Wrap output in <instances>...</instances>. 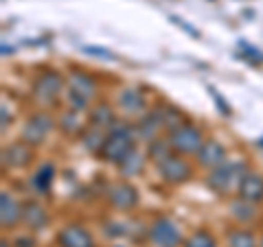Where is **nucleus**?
I'll return each mask as SVG.
<instances>
[{"label": "nucleus", "instance_id": "obj_1", "mask_svg": "<svg viewBox=\"0 0 263 247\" xmlns=\"http://www.w3.org/2000/svg\"><path fill=\"white\" fill-rule=\"evenodd\" d=\"M136 127H132L129 122H114L108 129L105 136L103 149H101V158L110 164H121L127 155L136 149Z\"/></svg>", "mask_w": 263, "mask_h": 247}, {"label": "nucleus", "instance_id": "obj_2", "mask_svg": "<svg viewBox=\"0 0 263 247\" xmlns=\"http://www.w3.org/2000/svg\"><path fill=\"white\" fill-rule=\"evenodd\" d=\"M248 173L246 169V162H224L219 164L217 169L211 171V175H206V186L211 188L215 195H228L239 188L241 177Z\"/></svg>", "mask_w": 263, "mask_h": 247}, {"label": "nucleus", "instance_id": "obj_3", "mask_svg": "<svg viewBox=\"0 0 263 247\" xmlns=\"http://www.w3.org/2000/svg\"><path fill=\"white\" fill-rule=\"evenodd\" d=\"M169 145L174 153L178 155H193L200 151V147L204 145V136H202V129H197L195 125H180L178 129L169 131Z\"/></svg>", "mask_w": 263, "mask_h": 247}, {"label": "nucleus", "instance_id": "obj_4", "mask_svg": "<svg viewBox=\"0 0 263 247\" xmlns=\"http://www.w3.org/2000/svg\"><path fill=\"white\" fill-rule=\"evenodd\" d=\"M64 86H66V81H64V77L60 75V72L46 70L33 81V96H35L37 103L51 105L62 96V92L66 90Z\"/></svg>", "mask_w": 263, "mask_h": 247}, {"label": "nucleus", "instance_id": "obj_5", "mask_svg": "<svg viewBox=\"0 0 263 247\" xmlns=\"http://www.w3.org/2000/svg\"><path fill=\"white\" fill-rule=\"evenodd\" d=\"M156 171H158V175L167 184H176V186L189 182L191 175H193V167L184 158H180L178 153H171L167 160L158 162L156 164Z\"/></svg>", "mask_w": 263, "mask_h": 247}, {"label": "nucleus", "instance_id": "obj_6", "mask_svg": "<svg viewBox=\"0 0 263 247\" xmlns=\"http://www.w3.org/2000/svg\"><path fill=\"white\" fill-rule=\"evenodd\" d=\"M53 118L48 116V114L44 112H37V114H31V116L27 118V122H24V127H22V140L24 142H29L31 147H37V145H42L46 136L51 134V129H53Z\"/></svg>", "mask_w": 263, "mask_h": 247}, {"label": "nucleus", "instance_id": "obj_7", "mask_svg": "<svg viewBox=\"0 0 263 247\" xmlns=\"http://www.w3.org/2000/svg\"><path fill=\"white\" fill-rule=\"evenodd\" d=\"M149 238L156 247H178L182 243V232H180V228L171 219L160 217L152 223Z\"/></svg>", "mask_w": 263, "mask_h": 247}, {"label": "nucleus", "instance_id": "obj_8", "mask_svg": "<svg viewBox=\"0 0 263 247\" xmlns=\"http://www.w3.org/2000/svg\"><path fill=\"white\" fill-rule=\"evenodd\" d=\"M136 136L138 140H145L147 145L152 142V140L158 138L162 131H164V122H162V114H160V108L156 105V108L149 112V114H145V116L136 122Z\"/></svg>", "mask_w": 263, "mask_h": 247}, {"label": "nucleus", "instance_id": "obj_9", "mask_svg": "<svg viewBox=\"0 0 263 247\" xmlns=\"http://www.w3.org/2000/svg\"><path fill=\"white\" fill-rule=\"evenodd\" d=\"M108 201L117 210H132L138 203V191L132 184H114L108 188Z\"/></svg>", "mask_w": 263, "mask_h": 247}, {"label": "nucleus", "instance_id": "obj_10", "mask_svg": "<svg viewBox=\"0 0 263 247\" xmlns=\"http://www.w3.org/2000/svg\"><path fill=\"white\" fill-rule=\"evenodd\" d=\"M195 155H197L195 158L197 164L204 169H211V171L226 162V149L217 142V140H204V145L200 147V151Z\"/></svg>", "mask_w": 263, "mask_h": 247}, {"label": "nucleus", "instance_id": "obj_11", "mask_svg": "<svg viewBox=\"0 0 263 247\" xmlns=\"http://www.w3.org/2000/svg\"><path fill=\"white\" fill-rule=\"evenodd\" d=\"M237 195L252 203L263 201V175L261 173H254V171L246 173L239 182V188H237Z\"/></svg>", "mask_w": 263, "mask_h": 247}, {"label": "nucleus", "instance_id": "obj_12", "mask_svg": "<svg viewBox=\"0 0 263 247\" xmlns=\"http://www.w3.org/2000/svg\"><path fill=\"white\" fill-rule=\"evenodd\" d=\"M57 241H60L62 247H95L92 234L84 225H66L57 234Z\"/></svg>", "mask_w": 263, "mask_h": 247}, {"label": "nucleus", "instance_id": "obj_13", "mask_svg": "<svg viewBox=\"0 0 263 247\" xmlns=\"http://www.w3.org/2000/svg\"><path fill=\"white\" fill-rule=\"evenodd\" d=\"M33 158V151H31V145L29 142H13L9 145L7 149H3V164L5 167H11V169H24Z\"/></svg>", "mask_w": 263, "mask_h": 247}, {"label": "nucleus", "instance_id": "obj_14", "mask_svg": "<svg viewBox=\"0 0 263 247\" xmlns=\"http://www.w3.org/2000/svg\"><path fill=\"white\" fill-rule=\"evenodd\" d=\"M119 108L125 112L127 116H138V114H145V110H147L145 94L138 88H125L119 94Z\"/></svg>", "mask_w": 263, "mask_h": 247}, {"label": "nucleus", "instance_id": "obj_15", "mask_svg": "<svg viewBox=\"0 0 263 247\" xmlns=\"http://www.w3.org/2000/svg\"><path fill=\"white\" fill-rule=\"evenodd\" d=\"M22 219V205L13 199L9 191L0 193V223L3 228H13Z\"/></svg>", "mask_w": 263, "mask_h": 247}, {"label": "nucleus", "instance_id": "obj_16", "mask_svg": "<svg viewBox=\"0 0 263 247\" xmlns=\"http://www.w3.org/2000/svg\"><path fill=\"white\" fill-rule=\"evenodd\" d=\"M22 221L31 230H44L46 223H48L46 208L42 203H37V201H27L22 205Z\"/></svg>", "mask_w": 263, "mask_h": 247}, {"label": "nucleus", "instance_id": "obj_17", "mask_svg": "<svg viewBox=\"0 0 263 247\" xmlns=\"http://www.w3.org/2000/svg\"><path fill=\"white\" fill-rule=\"evenodd\" d=\"M68 90H75L77 94L81 96H86L88 101L90 98H95L97 94V84H95V79L86 75V72H70V77H68Z\"/></svg>", "mask_w": 263, "mask_h": 247}, {"label": "nucleus", "instance_id": "obj_18", "mask_svg": "<svg viewBox=\"0 0 263 247\" xmlns=\"http://www.w3.org/2000/svg\"><path fill=\"white\" fill-rule=\"evenodd\" d=\"M53 179H55V167H53L51 162H46V164H42V167L35 171V175H33V179H31V184H33V188H35L37 195H46L48 191H51Z\"/></svg>", "mask_w": 263, "mask_h": 247}, {"label": "nucleus", "instance_id": "obj_19", "mask_svg": "<svg viewBox=\"0 0 263 247\" xmlns=\"http://www.w3.org/2000/svg\"><path fill=\"white\" fill-rule=\"evenodd\" d=\"M114 122H117V116H114V110L110 108L108 103H101L90 112V125L92 127H99V129H110Z\"/></svg>", "mask_w": 263, "mask_h": 247}, {"label": "nucleus", "instance_id": "obj_20", "mask_svg": "<svg viewBox=\"0 0 263 247\" xmlns=\"http://www.w3.org/2000/svg\"><path fill=\"white\" fill-rule=\"evenodd\" d=\"M119 169H121V175L123 177H136V175H141L143 169H145V155L138 153L134 149L125 160L119 164Z\"/></svg>", "mask_w": 263, "mask_h": 247}, {"label": "nucleus", "instance_id": "obj_21", "mask_svg": "<svg viewBox=\"0 0 263 247\" xmlns=\"http://www.w3.org/2000/svg\"><path fill=\"white\" fill-rule=\"evenodd\" d=\"M105 136H108V134H103V129L90 125L84 131V134H81V145H84L90 153H101L103 142H105Z\"/></svg>", "mask_w": 263, "mask_h": 247}, {"label": "nucleus", "instance_id": "obj_22", "mask_svg": "<svg viewBox=\"0 0 263 247\" xmlns=\"http://www.w3.org/2000/svg\"><path fill=\"white\" fill-rule=\"evenodd\" d=\"M230 215H233L237 221H241V223H248V221H252L257 217V203L246 201L239 197V201L230 203Z\"/></svg>", "mask_w": 263, "mask_h": 247}, {"label": "nucleus", "instance_id": "obj_23", "mask_svg": "<svg viewBox=\"0 0 263 247\" xmlns=\"http://www.w3.org/2000/svg\"><path fill=\"white\" fill-rule=\"evenodd\" d=\"M171 145H169V140H160V138H156L152 140L149 145H147V155H149V160L154 164H158L162 160H167L169 155H171Z\"/></svg>", "mask_w": 263, "mask_h": 247}, {"label": "nucleus", "instance_id": "obj_24", "mask_svg": "<svg viewBox=\"0 0 263 247\" xmlns=\"http://www.w3.org/2000/svg\"><path fill=\"white\" fill-rule=\"evenodd\" d=\"M184 247H217V241L209 230H195L191 236L184 238Z\"/></svg>", "mask_w": 263, "mask_h": 247}, {"label": "nucleus", "instance_id": "obj_25", "mask_svg": "<svg viewBox=\"0 0 263 247\" xmlns=\"http://www.w3.org/2000/svg\"><path fill=\"white\" fill-rule=\"evenodd\" d=\"M228 247H259L257 238L252 232H246V230H235V232L228 234Z\"/></svg>", "mask_w": 263, "mask_h": 247}, {"label": "nucleus", "instance_id": "obj_26", "mask_svg": "<svg viewBox=\"0 0 263 247\" xmlns=\"http://www.w3.org/2000/svg\"><path fill=\"white\" fill-rule=\"evenodd\" d=\"M60 127L64 134H68V136H75L81 131V120H79V112H66L64 116L60 118Z\"/></svg>", "mask_w": 263, "mask_h": 247}, {"label": "nucleus", "instance_id": "obj_27", "mask_svg": "<svg viewBox=\"0 0 263 247\" xmlns=\"http://www.w3.org/2000/svg\"><path fill=\"white\" fill-rule=\"evenodd\" d=\"M66 92H68V103H70V110L72 112H86L88 110V98L86 96H81V94H77L75 90H68L66 88Z\"/></svg>", "mask_w": 263, "mask_h": 247}, {"label": "nucleus", "instance_id": "obj_28", "mask_svg": "<svg viewBox=\"0 0 263 247\" xmlns=\"http://www.w3.org/2000/svg\"><path fill=\"white\" fill-rule=\"evenodd\" d=\"M84 53L92 55V57H101V59H105V61H114V55L110 51H105V48H101V46H84Z\"/></svg>", "mask_w": 263, "mask_h": 247}, {"label": "nucleus", "instance_id": "obj_29", "mask_svg": "<svg viewBox=\"0 0 263 247\" xmlns=\"http://www.w3.org/2000/svg\"><path fill=\"white\" fill-rule=\"evenodd\" d=\"M209 92H211V96H213V98H215V103H217V110H219L221 114H224V116H230V114H233V112H230L228 103L224 101V96H219V94L215 92V88H211V86H209Z\"/></svg>", "mask_w": 263, "mask_h": 247}, {"label": "nucleus", "instance_id": "obj_30", "mask_svg": "<svg viewBox=\"0 0 263 247\" xmlns=\"http://www.w3.org/2000/svg\"><path fill=\"white\" fill-rule=\"evenodd\" d=\"M171 22H176L180 29L189 31V33H191V37H200V33H197V29H193L191 24H186V22H180V20H178V15H171Z\"/></svg>", "mask_w": 263, "mask_h": 247}, {"label": "nucleus", "instance_id": "obj_31", "mask_svg": "<svg viewBox=\"0 0 263 247\" xmlns=\"http://www.w3.org/2000/svg\"><path fill=\"white\" fill-rule=\"evenodd\" d=\"M0 112H3V131L7 129V125H11V116H7V105H3V110H0Z\"/></svg>", "mask_w": 263, "mask_h": 247}, {"label": "nucleus", "instance_id": "obj_32", "mask_svg": "<svg viewBox=\"0 0 263 247\" xmlns=\"http://www.w3.org/2000/svg\"><path fill=\"white\" fill-rule=\"evenodd\" d=\"M18 247H33V241H31V238H20Z\"/></svg>", "mask_w": 263, "mask_h": 247}, {"label": "nucleus", "instance_id": "obj_33", "mask_svg": "<svg viewBox=\"0 0 263 247\" xmlns=\"http://www.w3.org/2000/svg\"><path fill=\"white\" fill-rule=\"evenodd\" d=\"M3 55H11V48H7V44H3Z\"/></svg>", "mask_w": 263, "mask_h": 247}, {"label": "nucleus", "instance_id": "obj_34", "mask_svg": "<svg viewBox=\"0 0 263 247\" xmlns=\"http://www.w3.org/2000/svg\"><path fill=\"white\" fill-rule=\"evenodd\" d=\"M0 245H3V247H7V241H3V243H0Z\"/></svg>", "mask_w": 263, "mask_h": 247}, {"label": "nucleus", "instance_id": "obj_35", "mask_svg": "<svg viewBox=\"0 0 263 247\" xmlns=\"http://www.w3.org/2000/svg\"><path fill=\"white\" fill-rule=\"evenodd\" d=\"M259 247H263V241H261V245H259Z\"/></svg>", "mask_w": 263, "mask_h": 247}]
</instances>
